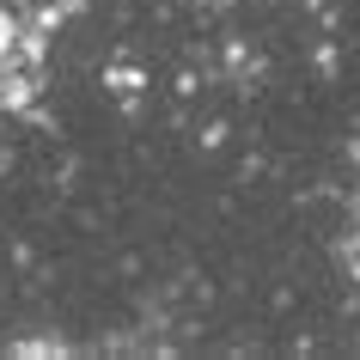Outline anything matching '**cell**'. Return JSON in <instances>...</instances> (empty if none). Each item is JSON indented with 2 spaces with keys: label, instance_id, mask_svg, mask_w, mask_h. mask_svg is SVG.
<instances>
[{
  "label": "cell",
  "instance_id": "1",
  "mask_svg": "<svg viewBox=\"0 0 360 360\" xmlns=\"http://www.w3.org/2000/svg\"><path fill=\"white\" fill-rule=\"evenodd\" d=\"M6 354H19V360H37V354H68V342H56V336H19V342H6Z\"/></svg>",
  "mask_w": 360,
  "mask_h": 360
},
{
  "label": "cell",
  "instance_id": "2",
  "mask_svg": "<svg viewBox=\"0 0 360 360\" xmlns=\"http://www.w3.org/2000/svg\"><path fill=\"white\" fill-rule=\"evenodd\" d=\"M104 86H110L116 98H134L147 79H141V68H104Z\"/></svg>",
  "mask_w": 360,
  "mask_h": 360
}]
</instances>
